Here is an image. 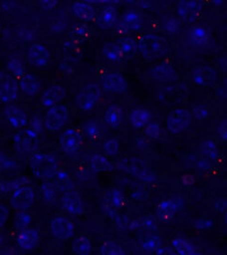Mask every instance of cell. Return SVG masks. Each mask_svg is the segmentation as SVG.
Masks as SVG:
<instances>
[{
	"label": "cell",
	"mask_w": 227,
	"mask_h": 255,
	"mask_svg": "<svg viewBox=\"0 0 227 255\" xmlns=\"http://www.w3.org/2000/svg\"><path fill=\"white\" fill-rule=\"evenodd\" d=\"M30 165L36 177L48 181L52 179L58 171L57 161L48 154H36L32 158Z\"/></svg>",
	"instance_id": "6da1fadb"
},
{
	"label": "cell",
	"mask_w": 227,
	"mask_h": 255,
	"mask_svg": "<svg viewBox=\"0 0 227 255\" xmlns=\"http://www.w3.org/2000/svg\"><path fill=\"white\" fill-rule=\"evenodd\" d=\"M143 56L147 60H153L165 53L167 45L165 41L157 35H143L137 45Z\"/></svg>",
	"instance_id": "7a4b0ae2"
},
{
	"label": "cell",
	"mask_w": 227,
	"mask_h": 255,
	"mask_svg": "<svg viewBox=\"0 0 227 255\" xmlns=\"http://www.w3.org/2000/svg\"><path fill=\"white\" fill-rule=\"evenodd\" d=\"M101 98V89L94 84H90L83 88L76 97L77 106L84 110L89 111L96 106Z\"/></svg>",
	"instance_id": "3957f363"
},
{
	"label": "cell",
	"mask_w": 227,
	"mask_h": 255,
	"mask_svg": "<svg viewBox=\"0 0 227 255\" xmlns=\"http://www.w3.org/2000/svg\"><path fill=\"white\" fill-rule=\"evenodd\" d=\"M68 117L67 108L63 105H55L47 113L45 126L50 131H57L65 126Z\"/></svg>",
	"instance_id": "277c9868"
},
{
	"label": "cell",
	"mask_w": 227,
	"mask_h": 255,
	"mask_svg": "<svg viewBox=\"0 0 227 255\" xmlns=\"http://www.w3.org/2000/svg\"><path fill=\"white\" fill-rule=\"evenodd\" d=\"M191 123V115L185 109H176L167 118V128L171 132L177 134L187 129Z\"/></svg>",
	"instance_id": "5b68a950"
},
{
	"label": "cell",
	"mask_w": 227,
	"mask_h": 255,
	"mask_svg": "<svg viewBox=\"0 0 227 255\" xmlns=\"http://www.w3.org/2000/svg\"><path fill=\"white\" fill-rule=\"evenodd\" d=\"M203 0H179L178 14L186 21L197 20L202 11Z\"/></svg>",
	"instance_id": "8992f818"
},
{
	"label": "cell",
	"mask_w": 227,
	"mask_h": 255,
	"mask_svg": "<svg viewBox=\"0 0 227 255\" xmlns=\"http://www.w3.org/2000/svg\"><path fill=\"white\" fill-rule=\"evenodd\" d=\"M60 146L64 153L74 155L80 151L83 146L81 134L74 129H69L60 136Z\"/></svg>",
	"instance_id": "52a82bcc"
},
{
	"label": "cell",
	"mask_w": 227,
	"mask_h": 255,
	"mask_svg": "<svg viewBox=\"0 0 227 255\" xmlns=\"http://www.w3.org/2000/svg\"><path fill=\"white\" fill-rule=\"evenodd\" d=\"M18 98V84L11 74L0 73V99L5 102L13 101Z\"/></svg>",
	"instance_id": "ba28073f"
},
{
	"label": "cell",
	"mask_w": 227,
	"mask_h": 255,
	"mask_svg": "<svg viewBox=\"0 0 227 255\" xmlns=\"http://www.w3.org/2000/svg\"><path fill=\"white\" fill-rule=\"evenodd\" d=\"M14 140L18 148L28 153L34 152L38 148L39 144L38 135L34 131L30 129L20 131V133L15 136Z\"/></svg>",
	"instance_id": "9c48e42d"
},
{
	"label": "cell",
	"mask_w": 227,
	"mask_h": 255,
	"mask_svg": "<svg viewBox=\"0 0 227 255\" xmlns=\"http://www.w3.org/2000/svg\"><path fill=\"white\" fill-rule=\"evenodd\" d=\"M51 232L57 239L68 241L74 235V224L64 217H56L50 223Z\"/></svg>",
	"instance_id": "30bf717a"
},
{
	"label": "cell",
	"mask_w": 227,
	"mask_h": 255,
	"mask_svg": "<svg viewBox=\"0 0 227 255\" xmlns=\"http://www.w3.org/2000/svg\"><path fill=\"white\" fill-rule=\"evenodd\" d=\"M61 204L69 215L79 216L84 212V205L80 196L73 190L66 191L61 198Z\"/></svg>",
	"instance_id": "8fae6325"
},
{
	"label": "cell",
	"mask_w": 227,
	"mask_h": 255,
	"mask_svg": "<svg viewBox=\"0 0 227 255\" xmlns=\"http://www.w3.org/2000/svg\"><path fill=\"white\" fill-rule=\"evenodd\" d=\"M34 193L29 187L18 188L11 197V204L17 210H26L34 204Z\"/></svg>",
	"instance_id": "7c38bea8"
},
{
	"label": "cell",
	"mask_w": 227,
	"mask_h": 255,
	"mask_svg": "<svg viewBox=\"0 0 227 255\" xmlns=\"http://www.w3.org/2000/svg\"><path fill=\"white\" fill-rule=\"evenodd\" d=\"M120 167L125 172L136 175L142 179H150L151 172L145 162L136 159H127L120 162Z\"/></svg>",
	"instance_id": "4fadbf2b"
},
{
	"label": "cell",
	"mask_w": 227,
	"mask_h": 255,
	"mask_svg": "<svg viewBox=\"0 0 227 255\" xmlns=\"http://www.w3.org/2000/svg\"><path fill=\"white\" fill-rule=\"evenodd\" d=\"M28 59L34 66L43 67L50 61L51 55L47 47L40 44H35L30 47L28 51Z\"/></svg>",
	"instance_id": "5bb4252c"
},
{
	"label": "cell",
	"mask_w": 227,
	"mask_h": 255,
	"mask_svg": "<svg viewBox=\"0 0 227 255\" xmlns=\"http://www.w3.org/2000/svg\"><path fill=\"white\" fill-rule=\"evenodd\" d=\"M103 88L108 91L116 93H125L127 91V83L125 79L119 74H108L103 79Z\"/></svg>",
	"instance_id": "9a60e30c"
},
{
	"label": "cell",
	"mask_w": 227,
	"mask_h": 255,
	"mask_svg": "<svg viewBox=\"0 0 227 255\" xmlns=\"http://www.w3.org/2000/svg\"><path fill=\"white\" fill-rule=\"evenodd\" d=\"M66 96L67 91L65 88L60 86H53L51 88H47V91L43 94L42 101L45 106L52 107L63 101Z\"/></svg>",
	"instance_id": "2e32d148"
},
{
	"label": "cell",
	"mask_w": 227,
	"mask_h": 255,
	"mask_svg": "<svg viewBox=\"0 0 227 255\" xmlns=\"http://www.w3.org/2000/svg\"><path fill=\"white\" fill-rule=\"evenodd\" d=\"M39 234L33 229H22L18 236V244L20 248L31 251L39 243Z\"/></svg>",
	"instance_id": "e0dca14e"
},
{
	"label": "cell",
	"mask_w": 227,
	"mask_h": 255,
	"mask_svg": "<svg viewBox=\"0 0 227 255\" xmlns=\"http://www.w3.org/2000/svg\"><path fill=\"white\" fill-rule=\"evenodd\" d=\"M4 113L13 128H20L26 125L27 115L20 108L10 105L5 108Z\"/></svg>",
	"instance_id": "ac0fdd59"
},
{
	"label": "cell",
	"mask_w": 227,
	"mask_h": 255,
	"mask_svg": "<svg viewBox=\"0 0 227 255\" xmlns=\"http://www.w3.org/2000/svg\"><path fill=\"white\" fill-rule=\"evenodd\" d=\"M20 88L28 96H34L40 91V82L34 74H23L19 82Z\"/></svg>",
	"instance_id": "d6986e66"
},
{
	"label": "cell",
	"mask_w": 227,
	"mask_h": 255,
	"mask_svg": "<svg viewBox=\"0 0 227 255\" xmlns=\"http://www.w3.org/2000/svg\"><path fill=\"white\" fill-rule=\"evenodd\" d=\"M193 79L201 86H212L216 81V73L209 67L196 68L193 72Z\"/></svg>",
	"instance_id": "ffe728a7"
},
{
	"label": "cell",
	"mask_w": 227,
	"mask_h": 255,
	"mask_svg": "<svg viewBox=\"0 0 227 255\" xmlns=\"http://www.w3.org/2000/svg\"><path fill=\"white\" fill-rule=\"evenodd\" d=\"M150 74L155 80L161 81V82L173 80L175 76L174 69L167 63H162L156 66L151 71Z\"/></svg>",
	"instance_id": "44dd1931"
},
{
	"label": "cell",
	"mask_w": 227,
	"mask_h": 255,
	"mask_svg": "<svg viewBox=\"0 0 227 255\" xmlns=\"http://www.w3.org/2000/svg\"><path fill=\"white\" fill-rule=\"evenodd\" d=\"M54 185L61 191H70L74 188V183L66 172L60 170L54 175Z\"/></svg>",
	"instance_id": "7402d4cb"
},
{
	"label": "cell",
	"mask_w": 227,
	"mask_h": 255,
	"mask_svg": "<svg viewBox=\"0 0 227 255\" xmlns=\"http://www.w3.org/2000/svg\"><path fill=\"white\" fill-rule=\"evenodd\" d=\"M190 39L196 46H206L210 42V34L202 26H194L190 30Z\"/></svg>",
	"instance_id": "603a6c76"
},
{
	"label": "cell",
	"mask_w": 227,
	"mask_h": 255,
	"mask_svg": "<svg viewBox=\"0 0 227 255\" xmlns=\"http://www.w3.org/2000/svg\"><path fill=\"white\" fill-rule=\"evenodd\" d=\"M138 241L140 243L141 247L148 253L156 252L158 249H160L162 246V242L160 237L156 235H150V234L141 235L138 238Z\"/></svg>",
	"instance_id": "cb8c5ba5"
},
{
	"label": "cell",
	"mask_w": 227,
	"mask_h": 255,
	"mask_svg": "<svg viewBox=\"0 0 227 255\" xmlns=\"http://www.w3.org/2000/svg\"><path fill=\"white\" fill-rule=\"evenodd\" d=\"M141 25L142 20L140 15L135 11L127 12L121 21V26L125 31H137L140 29Z\"/></svg>",
	"instance_id": "d4e9b609"
},
{
	"label": "cell",
	"mask_w": 227,
	"mask_h": 255,
	"mask_svg": "<svg viewBox=\"0 0 227 255\" xmlns=\"http://www.w3.org/2000/svg\"><path fill=\"white\" fill-rule=\"evenodd\" d=\"M129 119L131 124L135 128H143L150 120V113L145 109H136L130 114Z\"/></svg>",
	"instance_id": "484cf974"
},
{
	"label": "cell",
	"mask_w": 227,
	"mask_h": 255,
	"mask_svg": "<svg viewBox=\"0 0 227 255\" xmlns=\"http://www.w3.org/2000/svg\"><path fill=\"white\" fill-rule=\"evenodd\" d=\"M181 203L174 200H169L166 202H161L158 207V215L161 219L169 218L180 209Z\"/></svg>",
	"instance_id": "4316f807"
},
{
	"label": "cell",
	"mask_w": 227,
	"mask_h": 255,
	"mask_svg": "<svg viewBox=\"0 0 227 255\" xmlns=\"http://www.w3.org/2000/svg\"><path fill=\"white\" fill-rule=\"evenodd\" d=\"M73 10L81 20H91L95 17L94 7L85 2H76L73 6Z\"/></svg>",
	"instance_id": "83f0119b"
},
{
	"label": "cell",
	"mask_w": 227,
	"mask_h": 255,
	"mask_svg": "<svg viewBox=\"0 0 227 255\" xmlns=\"http://www.w3.org/2000/svg\"><path fill=\"white\" fill-rule=\"evenodd\" d=\"M105 119L109 126L112 128H118L121 124L122 119H123V113L121 108L116 105H113L111 107L108 108Z\"/></svg>",
	"instance_id": "f1b7e54d"
},
{
	"label": "cell",
	"mask_w": 227,
	"mask_h": 255,
	"mask_svg": "<svg viewBox=\"0 0 227 255\" xmlns=\"http://www.w3.org/2000/svg\"><path fill=\"white\" fill-rule=\"evenodd\" d=\"M120 52L123 60L133 59L137 52V44L135 41L131 38H125L118 42Z\"/></svg>",
	"instance_id": "f546056e"
},
{
	"label": "cell",
	"mask_w": 227,
	"mask_h": 255,
	"mask_svg": "<svg viewBox=\"0 0 227 255\" xmlns=\"http://www.w3.org/2000/svg\"><path fill=\"white\" fill-rule=\"evenodd\" d=\"M74 254L79 255H88L91 254V242L87 237H79L73 242Z\"/></svg>",
	"instance_id": "4dcf8cb0"
},
{
	"label": "cell",
	"mask_w": 227,
	"mask_h": 255,
	"mask_svg": "<svg viewBox=\"0 0 227 255\" xmlns=\"http://www.w3.org/2000/svg\"><path fill=\"white\" fill-rule=\"evenodd\" d=\"M89 161L91 167L96 172H109L113 169L111 162L101 155H93Z\"/></svg>",
	"instance_id": "1f68e13d"
},
{
	"label": "cell",
	"mask_w": 227,
	"mask_h": 255,
	"mask_svg": "<svg viewBox=\"0 0 227 255\" xmlns=\"http://www.w3.org/2000/svg\"><path fill=\"white\" fill-rule=\"evenodd\" d=\"M103 55L108 60L112 61H120L123 60L118 42L108 43L103 48Z\"/></svg>",
	"instance_id": "d6a6232c"
},
{
	"label": "cell",
	"mask_w": 227,
	"mask_h": 255,
	"mask_svg": "<svg viewBox=\"0 0 227 255\" xmlns=\"http://www.w3.org/2000/svg\"><path fill=\"white\" fill-rule=\"evenodd\" d=\"M118 19V11L113 6L106 7V9L101 14V23L105 28H111L116 23Z\"/></svg>",
	"instance_id": "836d02e7"
},
{
	"label": "cell",
	"mask_w": 227,
	"mask_h": 255,
	"mask_svg": "<svg viewBox=\"0 0 227 255\" xmlns=\"http://www.w3.org/2000/svg\"><path fill=\"white\" fill-rule=\"evenodd\" d=\"M173 246L179 255H193L196 254L193 245L184 239H174L173 241Z\"/></svg>",
	"instance_id": "e575fe53"
},
{
	"label": "cell",
	"mask_w": 227,
	"mask_h": 255,
	"mask_svg": "<svg viewBox=\"0 0 227 255\" xmlns=\"http://www.w3.org/2000/svg\"><path fill=\"white\" fill-rule=\"evenodd\" d=\"M101 254L105 255H124V250L119 243L114 242H105L101 248Z\"/></svg>",
	"instance_id": "d590c367"
},
{
	"label": "cell",
	"mask_w": 227,
	"mask_h": 255,
	"mask_svg": "<svg viewBox=\"0 0 227 255\" xmlns=\"http://www.w3.org/2000/svg\"><path fill=\"white\" fill-rule=\"evenodd\" d=\"M42 190L44 193V197L47 202L54 203L57 198V190L56 186L49 182H46L42 185Z\"/></svg>",
	"instance_id": "8d00e7d4"
},
{
	"label": "cell",
	"mask_w": 227,
	"mask_h": 255,
	"mask_svg": "<svg viewBox=\"0 0 227 255\" xmlns=\"http://www.w3.org/2000/svg\"><path fill=\"white\" fill-rule=\"evenodd\" d=\"M31 223V217L30 215L26 214V213H19L16 218H15V226L16 228L20 230L26 229L27 227L30 225Z\"/></svg>",
	"instance_id": "74e56055"
},
{
	"label": "cell",
	"mask_w": 227,
	"mask_h": 255,
	"mask_svg": "<svg viewBox=\"0 0 227 255\" xmlns=\"http://www.w3.org/2000/svg\"><path fill=\"white\" fill-rule=\"evenodd\" d=\"M109 199L111 201V203L114 205L115 208L122 207V205L124 203V197H123V195H122L120 191L116 190V189H114L110 193Z\"/></svg>",
	"instance_id": "f35d334b"
},
{
	"label": "cell",
	"mask_w": 227,
	"mask_h": 255,
	"mask_svg": "<svg viewBox=\"0 0 227 255\" xmlns=\"http://www.w3.org/2000/svg\"><path fill=\"white\" fill-rule=\"evenodd\" d=\"M104 150L108 155L114 156L119 151V144L115 139H109L104 144Z\"/></svg>",
	"instance_id": "ab89813d"
},
{
	"label": "cell",
	"mask_w": 227,
	"mask_h": 255,
	"mask_svg": "<svg viewBox=\"0 0 227 255\" xmlns=\"http://www.w3.org/2000/svg\"><path fill=\"white\" fill-rule=\"evenodd\" d=\"M204 150L212 159H216L218 156V148L212 140H208L204 143Z\"/></svg>",
	"instance_id": "60d3db41"
},
{
	"label": "cell",
	"mask_w": 227,
	"mask_h": 255,
	"mask_svg": "<svg viewBox=\"0 0 227 255\" xmlns=\"http://www.w3.org/2000/svg\"><path fill=\"white\" fill-rule=\"evenodd\" d=\"M8 68L17 76L21 77L23 75V65L20 63V61H17V60H12L8 63Z\"/></svg>",
	"instance_id": "b9f144b4"
},
{
	"label": "cell",
	"mask_w": 227,
	"mask_h": 255,
	"mask_svg": "<svg viewBox=\"0 0 227 255\" xmlns=\"http://www.w3.org/2000/svg\"><path fill=\"white\" fill-rule=\"evenodd\" d=\"M85 130L88 136L92 137V138H96L99 136L100 134V131H99V128L97 125H95L93 123H89L87 124L85 127Z\"/></svg>",
	"instance_id": "7bdbcfd3"
},
{
	"label": "cell",
	"mask_w": 227,
	"mask_h": 255,
	"mask_svg": "<svg viewBox=\"0 0 227 255\" xmlns=\"http://www.w3.org/2000/svg\"><path fill=\"white\" fill-rule=\"evenodd\" d=\"M160 132V128L158 124L155 123H151V124H147L146 125V128H145V133L151 137H156L158 136Z\"/></svg>",
	"instance_id": "ee69618b"
},
{
	"label": "cell",
	"mask_w": 227,
	"mask_h": 255,
	"mask_svg": "<svg viewBox=\"0 0 227 255\" xmlns=\"http://www.w3.org/2000/svg\"><path fill=\"white\" fill-rule=\"evenodd\" d=\"M179 21L175 19H167L164 22V27L169 33H175L179 30Z\"/></svg>",
	"instance_id": "f6af8a7d"
},
{
	"label": "cell",
	"mask_w": 227,
	"mask_h": 255,
	"mask_svg": "<svg viewBox=\"0 0 227 255\" xmlns=\"http://www.w3.org/2000/svg\"><path fill=\"white\" fill-rule=\"evenodd\" d=\"M8 218V210L6 206L0 205V228L3 227Z\"/></svg>",
	"instance_id": "bcb514c9"
},
{
	"label": "cell",
	"mask_w": 227,
	"mask_h": 255,
	"mask_svg": "<svg viewBox=\"0 0 227 255\" xmlns=\"http://www.w3.org/2000/svg\"><path fill=\"white\" fill-rule=\"evenodd\" d=\"M160 0H139V6L142 8H151L153 7Z\"/></svg>",
	"instance_id": "7dc6e473"
},
{
	"label": "cell",
	"mask_w": 227,
	"mask_h": 255,
	"mask_svg": "<svg viewBox=\"0 0 227 255\" xmlns=\"http://www.w3.org/2000/svg\"><path fill=\"white\" fill-rule=\"evenodd\" d=\"M40 3L43 8L50 9L57 5V0H40Z\"/></svg>",
	"instance_id": "c3c4849f"
},
{
	"label": "cell",
	"mask_w": 227,
	"mask_h": 255,
	"mask_svg": "<svg viewBox=\"0 0 227 255\" xmlns=\"http://www.w3.org/2000/svg\"><path fill=\"white\" fill-rule=\"evenodd\" d=\"M156 254L157 255H175V253H174V250H172V249L170 248V247H160V249H158L157 251H156Z\"/></svg>",
	"instance_id": "681fc988"
},
{
	"label": "cell",
	"mask_w": 227,
	"mask_h": 255,
	"mask_svg": "<svg viewBox=\"0 0 227 255\" xmlns=\"http://www.w3.org/2000/svg\"><path fill=\"white\" fill-rule=\"evenodd\" d=\"M218 132H219V134H220L221 136L225 139V140H227V124H226V122L224 123V124H222L220 127H219V129H218Z\"/></svg>",
	"instance_id": "f907efd6"
},
{
	"label": "cell",
	"mask_w": 227,
	"mask_h": 255,
	"mask_svg": "<svg viewBox=\"0 0 227 255\" xmlns=\"http://www.w3.org/2000/svg\"><path fill=\"white\" fill-rule=\"evenodd\" d=\"M91 3H112V4H116L119 3L120 0H87Z\"/></svg>",
	"instance_id": "816d5d0a"
},
{
	"label": "cell",
	"mask_w": 227,
	"mask_h": 255,
	"mask_svg": "<svg viewBox=\"0 0 227 255\" xmlns=\"http://www.w3.org/2000/svg\"><path fill=\"white\" fill-rule=\"evenodd\" d=\"M198 113L201 114V115L199 116V118H203V117H205L208 115L207 110H205V109H203L202 107H199L195 110V115L198 114Z\"/></svg>",
	"instance_id": "f5cc1de1"
},
{
	"label": "cell",
	"mask_w": 227,
	"mask_h": 255,
	"mask_svg": "<svg viewBox=\"0 0 227 255\" xmlns=\"http://www.w3.org/2000/svg\"><path fill=\"white\" fill-rule=\"evenodd\" d=\"M213 2H214L215 5H221V4H223L225 2V0H213Z\"/></svg>",
	"instance_id": "db71d44e"
},
{
	"label": "cell",
	"mask_w": 227,
	"mask_h": 255,
	"mask_svg": "<svg viewBox=\"0 0 227 255\" xmlns=\"http://www.w3.org/2000/svg\"><path fill=\"white\" fill-rule=\"evenodd\" d=\"M134 1H136V0H127V2H128V3H133Z\"/></svg>",
	"instance_id": "11a10c76"
},
{
	"label": "cell",
	"mask_w": 227,
	"mask_h": 255,
	"mask_svg": "<svg viewBox=\"0 0 227 255\" xmlns=\"http://www.w3.org/2000/svg\"><path fill=\"white\" fill-rule=\"evenodd\" d=\"M1 245H2V238H1V236H0V247H1Z\"/></svg>",
	"instance_id": "9f6ffc18"
}]
</instances>
